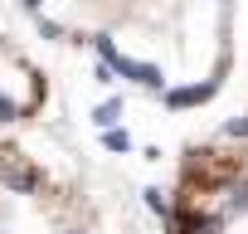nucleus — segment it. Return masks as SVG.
I'll return each instance as SVG.
<instances>
[{
	"label": "nucleus",
	"instance_id": "f257e3e1",
	"mask_svg": "<svg viewBox=\"0 0 248 234\" xmlns=\"http://www.w3.org/2000/svg\"><path fill=\"white\" fill-rule=\"evenodd\" d=\"M0 234H93V205L39 156L0 142Z\"/></svg>",
	"mask_w": 248,
	"mask_h": 234
},
{
	"label": "nucleus",
	"instance_id": "f03ea898",
	"mask_svg": "<svg viewBox=\"0 0 248 234\" xmlns=\"http://www.w3.org/2000/svg\"><path fill=\"white\" fill-rule=\"evenodd\" d=\"M44 102V73L30 64V54L0 30V117H30L34 107Z\"/></svg>",
	"mask_w": 248,
	"mask_h": 234
}]
</instances>
